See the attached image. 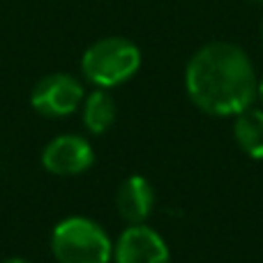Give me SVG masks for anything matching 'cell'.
<instances>
[{
	"instance_id": "obj_1",
	"label": "cell",
	"mask_w": 263,
	"mask_h": 263,
	"mask_svg": "<svg viewBox=\"0 0 263 263\" xmlns=\"http://www.w3.org/2000/svg\"><path fill=\"white\" fill-rule=\"evenodd\" d=\"M259 77L250 55L231 42L201 46L185 67L192 104L215 118H236L256 102Z\"/></svg>"
},
{
	"instance_id": "obj_9",
	"label": "cell",
	"mask_w": 263,
	"mask_h": 263,
	"mask_svg": "<svg viewBox=\"0 0 263 263\" xmlns=\"http://www.w3.org/2000/svg\"><path fill=\"white\" fill-rule=\"evenodd\" d=\"M233 139L247 157L263 162V109L250 106L233 120Z\"/></svg>"
},
{
	"instance_id": "obj_12",
	"label": "cell",
	"mask_w": 263,
	"mask_h": 263,
	"mask_svg": "<svg viewBox=\"0 0 263 263\" xmlns=\"http://www.w3.org/2000/svg\"><path fill=\"white\" fill-rule=\"evenodd\" d=\"M261 37H263V21H261Z\"/></svg>"
},
{
	"instance_id": "obj_13",
	"label": "cell",
	"mask_w": 263,
	"mask_h": 263,
	"mask_svg": "<svg viewBox=\"0 0 263 263\" xmlns=\"http://www.w3.org/2000/svg\"><path fill=\"white\" fill-rule=\"evenodd\" d=\"M261 3H263V0H261Z\"/></svg>"
},
{
	"instance_id": "obj_8",
	"label": "cell",
	"mask_w": 263,
	"mask_h": 263,
	"mask_svg": "<svg viewBox=\"0 0 263 263\" xmlns=\"http://www.w3.org/2000/svg\"><path fill=\"white\" fill-rule=\"evenodd\" d=\"M81 116H83V127L92 136H102L114 127L118 109H116V102L109 95V90L97 88L90 95H86V100L81 104Z\"/></svg>"
},
{
	"instance_id": "obj_6",
	"label": "cell",
	"mask_w": 263,
	"mask_h": 263,
	"mask_svg": "<svg viewBox=\"0 0 263 263\" xmlns=\"http://www.w3.org/2000/svg\"><path fill=\"white\" fill-rule=\"evenodd\" d=\"M114 263H171V250L148 224H127L114 242Z\"/></svg>"
},
{
	"instance_id": "obj_5",
	"label": "cell",
	"mask_w": 263,
	"mask_h": 263,
	"mask_svg": "<svg viewBox=\"0 0 263 263\" xmlns=\"http://www.w3.org/2000/svg\"><path fill=\"white\" fill-rule=\"evenodd\" d=\"M95 164V150L86 136L60 134L42 150V166L60 178L81 176Z\"/></svg>"
},
{
	"instance_id": "obj_4",
	"label": "cell",
	"mask_w": 263,
	"mask_h": 263,
	"mask_svg": "<svg viewBox=\"0 0 263 263\" xmlns=\"http://www.w3.org/2000/svg\"><path fill=\"white\" fill-rule=\"evenodd\" d=\"M86 92L77 77L65 72L46 74L30 92V106L44 118H67L81 109Z\"/></svg>"
},
{
	"instance_id": "obj_10",
	"label": "cell",
	"mask_w": 263,
	"mask_h": 263,
	"mask_svg": "<svg viewBox=\"0 0 263 263\" xmlns=\"http://www.w3.org/2000/svg\"><path fill=\"white\" fill-rule=\"evenodd\" d=\"M3 263H32V261H28V259H21V256H9V259H5Z\"/></svg>"
},
{
	"instance_id": "obj_11",
	"label": "cell",
	"mask_w": 263,
	"mask_h": 263,
	"mask_svg": "<svg viewBox=\"0 0 263 263\" xmlns=\"http://www.w3.org/2000/svg\"><path fill=\"white\" fill-rule=\"evenodd\" d=\"M256 100H259L261 106H263V79L259 81V88H256Z\"/></svg>"
},
{
	"instance_id": "obj_2",
	"label": "cell",
	"mask_w": 263,
	"mask_h": 263,
	"mask_svg": "<svg viewBox=\"0 0 263 263\" xmlns=\"http://www.w3.org/2000/svg\"><path fill=\"white\" fill-rule=\"evenodd\" d=\"M51 254L58 263H111L114 240L102 224L90 217H65L49 238Z\"/></svg>"
},
{
	"instance_id": "obj_3",
	"label": "cell",
	"mask_w": 263,
	"mask_h": 263,
	"mask_svg": "<svg viewBox=\"0 0 263 263\" xmlns=\"http://www.w3.org/2000/svg\"><path fill=\"white\" fill-rule=\"evenodd\" d=\"M141 69V49L127 37H102L86 49L81 58V72L95 88L111 90Z\"/></svg>"
},
{
	"instance_id": "obj_7",
	"label": "cell",
	"mask_w": 263,
	"mask_h": 263,
	"mask_svg": "<svg viewBox=\"0 0 263 263\" xmlns=\"http://www.w3.org/2000/svg\"><path fill=\"white\" fill-rule=\"evenodd\" d=\"M116 208L127 224L148 222L155 210V190L148 178L139 176V173L125 178L116 194Z\"/></svg>"
}]
</instances>
